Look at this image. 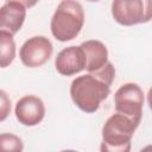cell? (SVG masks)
<instances>
[{
	"mask_svg": "<svg viewBox=\"0 0 152 152\" xmlns=\"http://www.w3.org/2000/svg\"><path fill=\"white\" fill-rule=\"evenodd\" d=\"M115 78V68L109 62L96 72L77 76L70 84V96L75 106L84 113L99 110L102 101L110 94V86Z\"/></svg>",
	"mask_w": 152,
	"mask_h": 152,
	"instance_id": "cell-1",
	"label": "cell"
},
{
	"mask_svg": "<svg viewBox=\"0 0 152 152\" xmlns=\"http://www.w3.org/2000/svg\"><path fill=\"white\" fill-rule=\"evenodd\" d=\"M84 25V10L78 1H61L50 20V30L58 42L75 39Z\"/></svg>",
	"mask_w": 152,
	"mask_h": 152,
	"instance_id": "cell-2",
	"label": "cell"
},
{
	"mask_svg": "<svg viewBox=\"0 0 152 152\" xmlns=\"http://www.w3.org/2000/svg\"><path fill=\"white\" fill-rule=\"evenodd\" d=\"M139 125L132 119L115 112L102 127L100 152H131V141Z\"/></svg>",
	"mask_w": 152,
	"mask_h": 152,
	"instance_id": "cell-3",
	"label": "cell"
},
{
	"mask_svg": "<svg viewBox=\"0 0 152 152\" xmlns=\"http://www.w3.org/2000/svg\"><path fill=\"white\" fill-rule=\"evenodd\" d=\"M110 12L114 20L122 26L145 24L152 20V0H114Z\"/></svg>",
	"mask_w": 152,
	"mask_h": 152,
	"instance_id": "cell-4",
	"label": "cell"
},
{
	"mask_svg": "<svg viewBox=\"0 0 152 152\" xmlns=\"http://www.w3.org/2000/svg\"><path fill=\"white\" fill-rule=\"evenodd\" d=\"M115 112L124 114L140 125L144 107V91L137 83L128 82L118 88L114 94Z\"/></svg>",
	"mask_w": 152,
	"mask_h": 152,
	"instance_id": "cell-5",
	"label": "cell"
},
{
	"mask_svg": "<svg viewBox=\"0 0 152 152\" xmlns=\"http://www.w3.org/2000/svg\"><path fill=\"white\" fill-rule=\"evenodd\" d=\"M53 53V45L45 36H33L26 39L19 50V58L27 68H39L44 65Z\"/></svg>",
	"mask_w": 152,
	"mask_h": 152,
	"instance_id": "cell-6",
	"label": "cell"
},
{
	"mask_svg": "<svg viewBox=\"0 0 152 152\" xmlns=\"http://www.w3.org/2000/svg\"><path fill=\"white\" fill-rule=\"evenodd\" d=\"M55 68L62 76H74L86 70L87 56L81 45L66 46L57 53Z\"/></svg>",
	"mask_w": 152,
	"mask_h": 152,
	"instance_id": "cell-7",
	"label": "cell"
},
{
	"mask_svg": "<svg viewBox=\"0 0 152 152\" xmlns=\"http://www.w3.org/2000/svg\"><path fill=\"white\" fill-rule=\"evenodd\" d=\"M14 114L19 124L33 127L44 120L45 104L43 100L36 95H25L17 101Z\"/></svg>",
	"mask_w": 152,
	"mask_h": 152,
	"instance_id": "cell-8",
	"label": "cell"
},
{
	"mask_svg": "<svg viewBox=\"0 0 152 152\" xmlns=\"http://www.w3.org/2000/svg\"><path fill=\"white\" fill-rule=\"evenodd\" d=\"M27 6L31 5L26 1H5L0 8V28L13 36L18 33L25 21Z\"/></svg>",
	"mask_w": 152,
	"mask_h": 152,
	"instance_id": "cell-9",
	"label": "cell"
},
{
	"mask_svg": "<svg viewBox=\"0 0 152 152\" xmlns=\"http://www.w3.org/2000/svg\"><path fill=\"white\" fill-rule=\"evenodd\" d=\"M87 56V72H96L103 69L108 63V49L97 39H89L81 44Z\"/></svg>",
	"mask_w": 152,
	"mask_h": 152,
	"instance_id": "cell-10",
	"label": "cell"
},
{
	"mask_svg": "<svg viewBox=\"0 0 152 152\" xmlns=\"http://www.w3.org/2000/svg\"><path fill=\"white\" fill-rule=\"evenodd\" d=\"M15 58V42L13 34L0 30V66L7 68Z\"/></svg>",
	"mask_w": 152,
	"mask_h": 152,
	"instance_id": "cell-11",
	"label": "cell"
},
{
	"mask_svg": "<svg viewBox=\"0 0 152 152\" xmlns=\"http://www.w3.org/2000/svg\"><path fill=\"white\" fill-rule=\"evenodd\" d=\"M24 142L20 137L13 133L0 134V152H23Z\"/></svg>",
	"mask_w": 152,
	"mask_h": 152,
	"instance_id": "cell-12",
	"label": "cell"
},
{
	"mask_svg": "<svg viewBox=\"0 0 152 152\" xmlns=\"http://www.w3.org/2000/svg\"><path fill=\"white\" fill-rule=\"evenodd\" d=\"M11 113V100L5 90H0V121H4Z\"/></svg>",
	"mask_w": 152,
	"mask_h": 152,
	"instance_id": "cell-13",
	"label": "cell"
},
{
	"mask_svg": "<svg viewBox=\"0 0 152 152\" xmlns=\"http://www.w3.org/2000/svg\"><path fill=\"white\" fill-rule=\"evenodd\" d=\"M147 104L152 110V87L148 89V93H147Z\"/></svg>",
	"mask_w": 152,
	"mask_h": 152,
	"instance_id": "cell-14",
	"label": "cell"
},
{
	"mask_svg": "<svg viewBox=\"0 0 152 152\" xmlns=\"http://www.w3.org/2000/svg\"><path fill=\"white\" fill-rule=\"evenodd\" d=\"M139 152H152V144H151V145H146V146L142 147Z\"/></svg>",
	"mask_w": 152,
	"mask_h": 152,
	"instance_id": "cell-15",
	"label": "cell"
},
{
	"mask_svg": "<svg viewBox=\"0 0 152 152\" xmlns=\"http://www.w3.org/2000/svg\"><path fill=\"white\" fill-rule=\"evenodd\" d=\"M61 152H78V151H75V150H64V151H61Z\"/></svg>",
	"mask_w": 152,
	"mask_h": 152,
	"instance_id": "cell-16",
	"label": "cell"
}]
</instances>
